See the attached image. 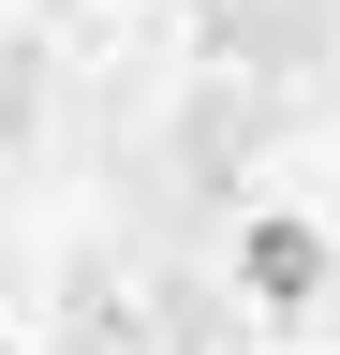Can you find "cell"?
I'll list each match as a JSON object with an SVG mask.
<instances>
[{
	"instance_id": "6da1fadb",
	"label": "cell",
	"mask_w": 340,
	"mask_h": 355,
	"mask_svg": "<svg viewBox=\"0 0 340 355\" xmlns=\"http://www.w3.org/2000/svg\"><path fill=\"white\" fill-rule=\"evenodd\" d=\"M237 282L267 296V311H296V296L325 282V237H311V222H251V237H237Z\"/></svg>"
}]
</instances>
